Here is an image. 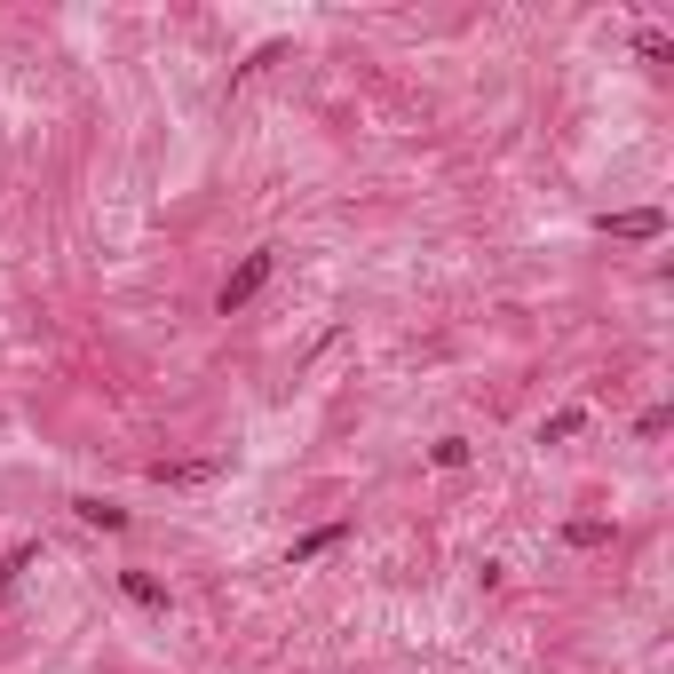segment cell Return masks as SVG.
I'll list each match as a JSON object with an SVG mask.
<instances>
[{
	"label": "cell",
	"mask_w": 674,
	"mask_h": 674,
	"mask_svg": "<svg viewBox=\"0 0 674 674\" xmlns=\"http://www.w3.org/2000/svg\"><path fill=\"white\" fill-rule=\"evenodd\" d=\"M127 595H135L143 611H167V587H159V579H143V571H127Z\"/></svg>",
	"instance_id": "obj_2"
},
{
	"label": "cell",
	"mask_w": 674,
	"mask_h": 674,
	"mask_svg": "<svg viewBox=\"0 0 674 674\" xmlns=\"http://www.w3.org/2000/svg\"><path fill=\"white\" fill-rule=\"evenodd\" d=\"M80 516H88V524H104V532H119V524H127L112 500H80Z\"/></svg>",
	"instance_id": "obj_3"
},
{
	"label": "cell",
	"mask_w": 674,
	"mask_h": 674,
	"mask_svg": "<svg viewBox=\"0 0 674 674\" xmlns=\"http://www.w3.org/2000/svg\"><path fill=\"white\" fill-rule=\"evenodd\" d=\"M262 278H270V246H262V254H246V262H238V278H223V310L254 302V294H262Z\"/></svg>",
	"instance_id": "obj_1"
}]
</instances>
